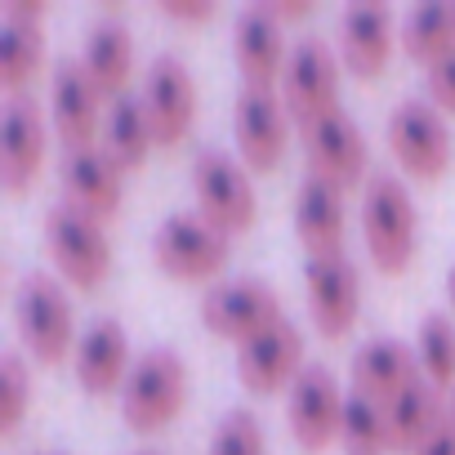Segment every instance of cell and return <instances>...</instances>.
Segmentation results:
<instances>
[{
    "label": "cell",
    "instance_id": "obj_1",
    "mask_svg": "<svg viewBox=\"0 0 455 455\" xmlns=\"http://www.w3.org/2000/svg\"><path fill=\"white\" fill-rule=\"evenodd\" d=\"M362 237L379 273H402L415 255V201L393 170H371L362 188Z\"/></svg>",
    "mask_w": 455,
    "mask_h": 455
},
{
    "label": "cell",
    "instance_id": "obj_2",
    "mask_svg": "<svg viewBox=\"0 0 455 455\" xmlns=\"http://www.w3.org/2000/svg\"><path fill=\"white\" fill-rule=\"evenodd\" d=\"M188 397V366L174 348H148L125 384H121V415L134 433H156L165 428Z\"/></svg>",
    "mask_w": 455,
    "mask_h": 455
},
{
    "label": "cell",
    "instance_id": "obj_3",
    "mask_svg": "<svg viewBox=\"0 0 455 455\" xmlns=\"http://www.w3.org/2000/svg\"><path fill=\"white\" fill-rule=\"evenodd\" d=\"M192 192H196L201 214L219 233H246L259 219V196H255L246 161H237L223 148H201L192 156Z\"/></svg>",
    "mask_w": 455,
    "mask_h": 455
},
{
    "label": "cell",
    "instance_id": "obj_4",
    "mask_svg": "<svg viewBox=\"0 0 455 455\" xmlns=\"http://www.w3.org/2000/svg\"><path fill=\"white\" fill-rule=\"evenodd\" d=\"M152 255L156 264L170 273V277H183V282H210L223 273L228 264V233H219V228L196 210H174L156 223L152 233Z\"/></svg>",
    "mask_w": 455,
    "mask_h": 455
},
{
    "label": "cell",
    "instance_id": "obj_5",
    "mask_svg": "<svg viewBox=\"0 0 455 455\" xmlns=\"http://www.w3.org/2000/svg\"><path fill=\"white\" fill-rule=\"evenodd\" d=\"M14 317L28 353L45 366H59L72 348V304L50 273H28L14 291Z\"/></svg>",
    "mask_w": 455,
    "mask_h": 455
},
{
    "label": "cell",
    "instance_id": "obj_6",
    "mask_svg": "<svg viewBox=\"0 0 455 455\" xmlns=\"http://www.w3.org/2000/svg\"><path fill=\"white\" fill-rule=\"evenodd\" d=\"M45 246H50L59 273L72 286H81V291H99V282L112 268V251H108V237H103V223L90 219L85 210L68 205V201L45 210Z\"/></svg>",
    "mask_w": 455,
    "mask_h": 455
},
{
    "label": "cell",
    "instance_id": "obj_7",
    "mask_svg": "<svg viewBox=\"0 0 455 455\" xmlns=\"http://www.w3.org/2000/svg\"><path fill=\"white\" fill-rule=\"evenodd\" d=\"M388 148L397 156V165L424 183L442 179L451 170V130L437 103L428 99H402L388 116Z\"/></svg>",
    "mask_w": 455,
    "mask_h": 455
},
{
    "label": "cell",
    "instance_id": "obj_8",
    "mask_svg": "<svg viewBox=\"0 0 455 455\" xmlns=\"http://www.w3.org/2000/svg\"><path fill=\"white\" fill-rule=\"evenodd\" d=\"M282 103L299 130L326 112H339V59L322 36H299L291 45L286 72H282Z\"/></svg>",
    "mask_w": 455,
    "mask_h": 455
},
{
    "label": "cell",
    "instance_id": "obj_9",
    "mask_svg": "<svg viewBox=\"0 0 455 455\" xmlns=\"http://www.w3.org/2000/svg\"><path fill=\"white\" fill-rule=\"evenodd\" d=\"M201 322L205 331L246 344L251 335L268 331L273 322H282V299L268 282L259 277H233V282H214L201 295Z\"/></svg>",
    "mask_w": 455,
    "mask_h": 455
},
{
    "label": "cell",
    "instance_id": "obj_10",
    "mask_svg": "<svg viewBox=\"0 0 455 455\" xmlns=\"http://www.w3.org/2000/svg\"><path fill=\"white\" fill-rule=\"evenodd\" d=\"M143 108H148V121H152V134L161 148H179L196 121V81H192V68L161 50L148 72H143Z\"/></svg>",
    "mask_w": 455,
    "mask_h": 455
},
{
    "label": "cell",
    "instance_id": "obj_11",
    "mask_svg": "<svg viewBox=\"0 0 455 455\" xmlns=\"http://www.w3.org/2000/svg\"><path fill=\"white\" fill-rule=\"evenodd\" d=\"M304 156H308V174L331 179L335 188H366V134L357 130V121L339 108L326 112L317 121L304 125Z\"/></svg>",
    "mask_w": 455,
    "mask_h": 455
},
{
    "label": "cell",
    "instance_id": "obj_12",
    "mask_svg": "<svg viewBox=\"0 0 455 455\" xmlns=\"http://www.w3.org/2000/svg\"><path fill=\"white\" fill-rule=\"evenodd\" d=\"M344 393H339V379L331 366L322 362H308L295 384H291V397H286V419H291V433L304 451H322L326 442L339 437V419H344Z\"/></svg>",
    "mask_w": 455,
    "mask_h": 455
},
{
    "label": "cell",
    "instance_id": "obj_13",
    "mask_svg": "<svg viewBox=\"0 0 455 455\" xmlns=\"http://www.w3.org/2000/svg\"><path fill=\"white\" fill-rule=\"evenodd\" d=\"M50 112H54V130L68 143V152L72 148H94V134L103 130V90L94 85L85 63L72 59V54H63L54 63Z\"/></svg>",
    "mask_w": 455,
    "mask_h": 455
},
{
    "label": "cell",
    "instance_id": "obj_14",
    "mask_svg": "<svg viewBox=\"0 0 455 455\" xmlns=\"http://www.w3.org/2000/svg\"><path fill=\"white\" fill-rule=\"evenodd\" d=\"M304 291H308V313L326 339H339L362 308V277L348 255H308L304 264Z\"/></svg>",
    "mask_w": 455,
    "mask_h": 455
},
{
    "label": "cell",
    "instance_id": "obj_15",
    "mask_svg": "<svg viewBox=\"0 0 455 455\" xmlns=\"http://www.w3.org/2000/svg\"><path fill=\"white\" fill-rule=\"evenodd\" d=\"M304 366H308L304 362V331L291 317H282L268 331L237 344V379L251 393H277V388L295 384V375Z\"/></svg>",
    "mask_w": 455,
    "mask_h": 455
},
{
    "label": "cell",
    "instance_id": "obj_16",
    "mask_svg": "<svg viewBox=\"0 0 455 455\" xmlns=\"http://www.w3.org/2000/svg\"><path fill=\"white\" fill-rule=\"evenodd\" d=\"M286 103L277 90H255V85H242L237 90V103H233V130H237V148H242V161L251 170H273L286 152Z\"/></svg>",
    "mask_w": 455,
    "mask_h": 455
},
{
    "label": "cell",
    "instance_id": "obj_17",
    "mask_svg": "<svg viewBox=\"0 0 455 455\" xmlns=\"http://www.w3.org/2000/svg\"><path fill=\"white\" fill-rule=\"evenodd\" d=\"M121 165L94 143V148H72L63 152V165H59V183H63V201L85 210L90 219H112L121 210V196H125V183H121Z\"/></svg>",
    "mask_w": 455,
    "mask_h": 455
},
{
    "label": "cell",
    "instance_id": "obj_18",
    "mask_svg": "<svg viewBox=\"0 0 455 455\" xmlns=\"http://www.w3.org/2000/svg\"><path fill=\"white\" fill-rule=\"evenodd\" d=\"M233 54L242 68V85H255V90L282 85V72L291 59L282 41V19L268 5H246L233 23Z\"/></svg>",
    "mask_w": 455,
    "mask_h": 455
},
{
    "label": "cell",
    "instance_id": "obj_19",
    "mask_svg": "<svg viewBox=\"0 0 455 455\" xmlns=\"http://www.w3.org/2000/svg\"><path fill=\"white\" fill-rule=\"evenodd\" d=\"M45 161V121L28 94H10L0 116V183L23 192Z\"/></svg>",
    "mask_w": 455,
    "mask_h": 455
},
{
    "label": "cell",
    "instance_id": "obj_20",
    "mask_svg": "<svg viewBox=\"0 0 455 455\" xmlns=\"http://www.w3.org/2000/svg\"><path fill=\"white\" fill-rule=\"evenodd\" d=\"M72 366H76L81 388L94 393V397L112 393L116 384H125V375H130V339H125V326H121L116 317H94V322L85 326V335L76 339Z\"/></svg>",
    "mask_w": 455,
    "mask_h": 455
},
{
    "label": "cell",
    "instance_id": "obj_21",
    "mask_svg": "<svg viewBox=\"0 0 455 455\" xmlns=\"http://www.w3.org/2000/svg\"><path fill=\"white\" fill-rule=\"evenodd\" d=\"M419 375L424 371H419L415 348L402 344V339H393V335H375V339H366L353 353V393H366L375 402H393Z\"/></svg>",
    "mask_w": 455,
    "mask_h": 455
},
{
    "label": "cell",
    "instance_id": "obj_22",
    "mask_svg": "<svg viewBox=\"0 0 455 455\" xmlns=\"http://www.w3.org/2000/svg\"><path fill=\"white\" fill-rule=\"evenodd\" d=\"M295 233L308 246V255H344V188L317 174L299 179Z\"/></svg>",
    "mask_w": 455,
    "mask_h": 455
},
{
    "label": "cell",
    "instance_id": "obj_23",
    "mask_svg": "<svg viewBox=\"0 0 455 455\" xmlns=\"http://www.w3.org/2000/svg\"><path fill=\"white\" fill-rule=\"evenodd\" d=\"M393 50V14L375 0H357L339 14V54L357 76H379Z\"/></svg>",
    "mask_w": 455,
    "mask_h": 455
},
{
    "label": "cell",
    "instance_id": "obj_24",
    "mask_svg": "<svg viewBox=\"0 0 455 455\" xmlns=\"http://www.w3.org/2000/svg\"><path fill=\"white\" fill-rule=\"evenodd\" d=\"M81 63H85V72L94 76V85L103 90L108 103L116 94H125V81H130V68H134V41H130L125 19H116V14L94 19L90 32H85V45H81Z\"/></svg>",
    "mask_w": 455,
    "mask_h": 455
},
{
    "label": "cell",
    "instance_id": "obj_25",
    "mask_svg": "<svg viewBox=\"0 0 455 455\" xmlns=\"http://www.w3.org/2000/svg\"><path fill=\"white\" fill-rule=\"evenodd\" d=\"M451 415V406L442 402V388L433 379H415L406 384L393 402H384V419H388V451H411Z\"/></svg>",
    "mask_w": 455,
    "mask_h": 455
},
{
    "label": "cell",
    "instance_id": "obj_26",
    "mask_svg": "<svg viewBox=\"0 0 455 455\" xmlns=\"http://www.w3.org/2000/svg\"><path fill=\"white\" fill-rule=\"evenodd\" d=\"M156 134H152V121H148V108H143V94H116L108 103V116H103V152L121 165V170H139L152 152Z\"/></svg>",
    "mask_w": 455,
    "mask_h": 455
},
{
    "label": "cell",
    "instance_id": "obj_27",
    "mask_svg": "<svg viewBox=\"0 0 455 455\" xmlns=\"http://www.w3.org/2000/svg\"><path fill=\"white\" fill-rule=\"evenodd\" d=\"M41 59H45L41 19L0 14V85L10 94H23V85L41 72Z\"/></svg>",
    "mask_w": 455,
    "mask_h": 455
},
{
    "label": "cell",
    "instance_id": "obj_28",
    "mask_svg": "<svg viewBox=\"0 0 455 455\" xmlns=\"http://www.w3.org/2000/svg\"><path fill=\"white\" fill-rule=\"evenodd\" d=\"M397 36L411 59H419L424 68L437 63L442 54L455 50V5H411L402 14Z\"/></svg>",
    "mask_w": 455,
    "mask_h": 455
},
{
    "label": "cell",
    "instance_id": "obj_29",
    "mask_svg": "<svg viewBox=\"0 0 455 455\" xmlns=\"http://www.w3.org/2000/svg\"><path fill=\"white\" fill-rule=\"evenodd\" d=\"M339 442H344L348 455H384V451H388L384 402H375V397H366V393H348L344 419H339Z\"/></svg>",
    "mask_w": 455,
    "mask_h": 455
},
{
    "label": "cell",
    "instance_id": "obj_30",
    "mask_svg": "<svg viewBox=\"0 0 455 455\" xmlns=\"http://www.w3.org/2000/svg\"><path fill=\"white\" fill-rule=\"evenodd\" d=\"M415 357H419L424 379H433L437 388L455 384V322L446 313H424L419 317Z\"/></svg>",
    "mask_w": 455,
    "mask_h": 455
},
{
    "label": "cell",
    "instance_id": "obj_31",
    "mask_svg": "<svg viewBox=\"0 0 455 455\" xmlns=\"http://www.w3.org/2000/svg\"><path fill=\"white\" fill-rule=\"evenodd\" d=\"M210 455H268L259 415H251L246 406L223 411V419L214 424V437H210Z\"/></svg>",
    "mask_w": 455,
    "mask_h": 455
},
{
    "label": "cell",
    "instance_id": "obj_32",
    "mask_svg": "<svg viewBox=\"0 0 455 455\" xmlns=\"http://www.w3.org/2000/svg\"><path fill=\"white\" fill-rule=\"evenodd\" d=\"M28 366L19 353L0 357V433H14L19 419L28 415Z\"/></svg>",
    "mask_w": 455,
    "mask_h": 455
},
{
    "label": "cell",
    "instance_id": "obj_33",
    "mask_svg": "<svg viewBox=\"0 0 455 455\" xmlns=\"http://www.w3.org/2000/svg\"><path fill=\"white\" fill-rule=\"evenodd\" d=\"M428 103H437V108H446V112H455V50L451 54H442L437 63H428Z\"/></svg>",
    "mask_w": 455,
    "mask_h": 455
},
{
    "label": "cell",
    "instance_id": "obj_34",
    "mask_svg": "<svg viewBox=\"0 0 455 455\" xmlns=\"http://www.w3.org/2000/svg\"><path fill=\"white\" fill-rule=\"evenodd\" d=\"M161 14L165 19H179V23H201L214 14L210 0H161Z\"/></svg>",
    "mask_w": 455,
    "mask_h": 455
},
{
    "label": "cell",
    "instance_id": "obj_35",
    "mask_svg": "<svg viewBox=\"0 0 455 455\" xmlns=\"http://www.w3.org/2000/svg\"><path fill=\"white\" fill-rule=\"evenodd\" d=\"M415 455H455V419L446 415V419L415 446Z\"/></svg>",
    "mask_w": 455,
    "mask_h": 455
},
{
    "label": "cell",
    "instance_id": "obj_36",
    "mask_svg": "<svg viewBox=\"0 0 455 455\" xmlns=\"http://www.w3.org/2000/svg\"><path fill=\"white\" fill-rule=\"evenodd\" d=\"M0 14H14V19H41L45 14V0H5Z\"/></svg>",
    "mask_w": 455,
    "mask_h": 455
},
{
    "label": "cell",
    "instance_id": "obj_37",
    "mask_svg": "<svg viewBox=\"0 0 455 455\" xmlns=\"http://www.w3.org/2000/svg\"><path fill=\"white\" fill-rule=\"evenodd\" d=\"M264 5L277 14V19H304L313 5H304V0H291V5H286V0H264Z\"/></svg>",
    "mask_w": 455,
    "mask_h": 455
},
{
    "label": "cell",
    "instance_id": "obj_38",
    "mask_svg": "<svg viewBox=\"0 0 455 455\" xmlns=\"http://www.w3.org/2000/svg\"><path fill=\"white\" fill-rule=\"evenodd\" d=\"M446 295H451V304H455V264H451V273H446Z\"/></svg>",
    "mask_w": 455,
    "mask_h": 455
},
{
    "label": "cell",
    "instance_id": "obj_39",
    "mask_svg": "<svg viewBox=\"0 0 455 455\" xmlns=\"http://www.w3.org/2000/svg\"><path fill=\"white\" fill-rule=\"evenodd\" d=\"M451 419H455V388H451Z\"/></svg>",
    "mask_w": 455,
    "mask_h": 455
},
{
    "label": "cell",
    "instance_id": "obj_40",
    "mask_svg": "<svg viewBox=\"0 0 455 455\" xmlns=\"http://www.w3.org/2000/svg\"><path fill=\"white\" fill-rule=\"evenodd\" d=\"M134 455H161V451H134Z\"/></svg>",
    "mask_w": 455,
    "mask_h": 455
},
{
    "label": "cell",
    "instance_id": "obj_41",
    "mask_svg": "<svg viewBox=\"0 0 455 455\" xmlns=\"http://www.w3.org/2000/svg\"><path fill=\"white\" fill-rule=\"evenodd\" d=\"M41 455H59V451H41Z\"/></svg>",
    "mask_w": 455,
    "mask_h": 455
}]
</instances>
